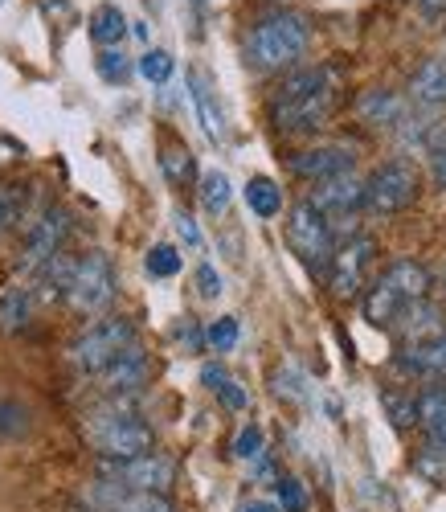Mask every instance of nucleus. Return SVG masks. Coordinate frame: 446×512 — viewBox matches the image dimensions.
Here are the masks:
<instances>
[{
    "instance_id": "f257e3e1",
    "label": "nucleus",
    "mask_w": 446,
    "mask_h": 512,
    "mask_svg": "<svg viewBox=\"0 0 446 512\" xmlns=\"http://www.w3.org/2000/svg\"><path fill=\"white\" fill-rule=\"evenodd\" d=\"M332 103H336V74L328 66H307L295 70L279 87L271 103V119L279 132H311V127H320L332 115Z\"/></svg>"
},
{
    "instance_id": "f03ea898",
    "label": "nucleus",
    "mask_w": 446,
    "mask_h": 512,
    "mask_svg": "<svg viewBox=\"0 0 446 512\" xmlns=\"http://www.w3.org/2000/svg\"><path fill=\"white\" fill-rule=\"evenodd\" d=\"M430 291V271L414 259H397L365 295V320L377 324V328H393L397 316L406 312L410 304L426 300Z\"/></svg>"
},
{
    "instance_id": "7ed1b4c3",
    "label": "nucleus",
    "mask_w": 446,
    "mask_h": 512,
    "mask_svg": "<svg viewBox=\"0 0 446 512\" xmlns=\"http://www.w3.org/2000/svg\"><path fill=\"white\" fill-rule=\"evenodd\" d=\"M311 41V25L299 13H275L250 29L246 37V58L258 70H283L291 66Z\"/></svg>"
},
{
    "instance_id": "20e7f679",
    "label": "nucleus",
    "mask_w": 446,
    "mask_h": 512,
    "mask_svg": "<svg viewBox=\"0 0 446 512\" xmlns=\"http://www.w3.org/2000/svg\"><path fill=\"white\" fill-rule=\"evenodd\" d=\"M86 439H91V447L111 459V463H123V459H140L156 447V431L136 418L131 410L123 406H111V410H95L91 422H86Z\"/></svg>"
},
{
    "instance_id": "39448f33",
    "label": "nucleus",
    "mask_w": 446,
    "mask_h": 512,
    "mask_svg": "<svg viewBox=\"0 0 446 512\" xmlns=\"http://www.w3.org/2000/svg\"><path fill=\"white\" fill-rule=\"evenodd\" d=\"M66 304L78 312V316H99L115 304L119 295V283H115V263L107 259L103 250H91L74 259L70 267V279H66Z\"/></svg>"
},
{
    "instance_id": "423d86ee",
    "label": "nucleus",
    "mask_w": 446,
    "mask_h": 512,
    "mask_svg": "<svg viewBox=\"0 0 446 512\" xmlns=\"http://www.w3.org/2000/svg\"><path fill=\"white\" fill-rule=\"evenodd\" d=\"M136 345V324H131L127 316H107V320H95L91 328H86L74 349H70V361L86 373V377H99L123 349Z\"/></svg>"
},
{
    "instance_id": "0eeeda50",
    "label": "nucleus",
    "mask_w": 446,
    "mask_h": 512,
    "mask_svg": "<svg viewBox=\"0 0 446 512\" xmlns=\"http://www.w3.org/2000/svg\"><path fill=\"white\" fill-rule=\"evenodd\" d=\"M418 197V173L406 160H389L377 173L365 181V209L377 213V218H389V213H401L406 205H414Z\"/></svg>"
},
{
    "instance_id": "6e6552de",
    "label": "nucleus",
    "mask_w": 446,
    "mask_h": 512,
    "mask_svg": "<svg viewBox=\"0 0 446 512\" xmlns=\"http://www.w3.org/2000/svg\"><path fill=\"white\" fill-rule=\"evenodd\" d=\"M287 242L291 250L299 254V259L311 267V271H320L324 263H332V226L320 209H311L307 201H299L291 209V218H287Z\"/></svg>"
},
{
    "instance_id": "1a4fd4ad",
    "label": "nucleus",
    "mask_w": 446,
    "mask_h": 512,
    "mask_svg": "<svg viewBox=\"0 0 446 512\" xmlns=\"http://www.w3.org/2000/svg\"><path fill=\"white\" fill-rule=\"evenodd\" d=\"M373 259H377V238H369V234H352V238L332 254V279H328V283H332L336 300H352V295L365 287Z\"/></svg>"
},
{
    "instance_id": "9d476101",
    "label": "nucleus",
    "mask_w": 446,
    "mask_h": 512,
    "mask_svg": "<svg viewBox=\"0 0 446 512\" xmlns=\"http://www.w3.org/2000/svg\"><path fill=\"white\" fill-rule=\"evenodd\" d=\"M70 234V218L62 209H46L41 218L29 226V238H25V250H21V271L29 275H41L58 254H62V242Z\"/></svg>"
},
{
    "instance_id": "9b49d317",
    "label": "nucleus",
    "mask_w": 446,
    "mask_h": 512,
    "mask_svg": "<svg viewBox=\"0 0 446 512\" xmlns=\"http://www.w3.org/2000/svg\"><path fill=\"white\" fill-rule=\"evenodd\" d=\"M103 472L115 480V484H123V488H136V492H168L172 488V480H176V463L168 459V455H160V451H148V455H140V459H123V463H111L107 459V467Z\"/></svg>"
},
{
    "instance_id": "f8f14e48",
    "label": "nucleus",
    "mask_w": 446,
    "mask_h": 512,
    "mask_svg": "<svg viewBox=\"0 0 446 512\" xmlns=\"http://www.w3.org/2000/svg\"><path fill=\"white\" fill-rule=\"evenodd\" d=\"M307 205L320 209L324 218H328V226L348 222L352 213L365 205V181L352 177V173H340V177H332V181H316V189H311Z\"/></svg>"
},
{
    "instance_id": "ddd939ff",
    "label": "nucleus",
    "mask_w": 446,
    "mask_h": 512,
    "mask_svg": "<svg viewBox=\"0 0 446 512\" xmlns=\"http://www.w3.org/2000/svg\"><path fill=\"white\" fill-rule=\"evenodd\" d=\"M148 373H152L148 353H144L140 345H131V349H123V353L99 373V381H103V390H107L111 398H127V394H136V390L148 386Z\"/></svg>"
},
{
    "instance_id": "4468645a",
    "label": "nucleus",
    "mask_w": 446,
    "mask_h": 512,
    "mask_svg": "<svg viewBox=\"0 0 446 512\" xmlns=\"http://www.w3.org/2000/svg\"><path fill=\"white\" fill-rule=\"evenodd\" d=\"M91 500L103 512H176L168 504V496H160V492H136V488H123L115 480H99L91 488Z\"/></svg>"
},
{
    "instance_id": "2eb2a0df",
    "label": "nucleus",
    "mask_w": 446,
    "mask_h": 512,
    "mask_svg": "<svg viewBox=\"0 0 446 512\" xmlns=\"http://www.w3.org/2000/svg\"><path fill=\"white\" fill-rule=\"evenodd\" d=\"M348 168H352V148L348 144H324V148H311V152L291 160V173L311 177V181H332V177L348 173Z\"/></svg>"
},
{
    "instance_id": "dca6fc26",
    "label": "nucleus",
    "mask_w": 446,
    "mask_h": 512,
    "mask_svg": "<svg viewBox=\"0 0 446 512\" xmlns=\"http://www.w3.org/2000/svg\"><path fill=\"white\" fill-rule=\"evenodd\" d=\"M189 99H193V111H197V119H201V127H205V136H209V144H226V115H221V107H217V99H213V87L205 82V74H189Z\"/></svg>"
},
{
    "instance_id": "f3484780",
    "label": "nucleus",
    "mask_w": 446,
    "mask_h": 512,
    "mask_svg": "<svg viewBox=\"0 0 446 512\" xmlns=\"http://www.w3.org/2000/svg\"><path fill=\"white\" fill-rule=\"evenodd\" d=\"M401 369L414 377H446V332L401 349Z\"/></svg>"
},
{
    "instance_id": "a211bd4d",
    "label": "nucleus",
    "mask_w": 446,
    "mask_h": 512,
    "mask_svg": "<svg viewBox=\"0 0 446 512\" xmlns=\"http://www.w3.org/2000/svg\"><path fill=\"white\" fill-rule=\"evenodd\" d=\"M410 99L418 107H442L446 103V58H426L410 78Z\"/></svg>"
},
{
    "instance_id": "6ab92c4d",
    "label": "nucleus",
    "mask_w": 446,
    "mask_h": 512,
    "mask_svg": "<svg viewBox=\"0 0 446 512\" xmlns=\"http://www.w3.org/2000/svg\"><path fill=\"white\" fill-rule=\"evenodd\" d=\"M401 336L410 340V345H418V340H430V336H438V332H446V324H442V312L434 308V304H426V300H418V304H410L406 312L397 316V324H393Z\"/></svg>"
},
{
    "instance_id": "aec40b11",
    "label": "nucleus",
    "mask_w": 446,
    "mask_h": 512,
    "mask_svg": "<svg viewBox=\"0 0 446 512\" xmlns=\"http://www.w3.org/2000/svg\"><path fill=\"white\" fill-rule=\"evenodd\" d=\"M356 111H361L369 123H377V127H401V123L410 119L406 115V99L393 95V91H369V95H361Z\"/></svg>"
},
{
    "instance_id": "412c9836",
    "label": "nucleus",
    "mask_w": 446,
    "mask_h": 512,
    "mask_svg": "<svg viewBox=\"0 0 446 512\" xmlns=\"http://www.w3.org/2000/svg\"><path fill=\"white\" fill-rule=\"evenodd\" d=\"M160 173L168 177V185H189L193 181L197 164H193V156H189V148L181 140H168L160 148Z\"/></svg>"
},
{
    "instance_id": "4be33fe9",
    "label": "nucleus",
    "mask_w": 446,
    "mask_h": 512,
    "mask_svg": "<svg viewBox=\"0 0 446 512\" xmlns=\"http://www.w3.org/2000/svg\"><path fill=\"white\" fill-rule=\"evenodd\" d=\"M33 312V295L25 287H13L0 295V332H21Z\"/></svg>"
},
{
    "instance_id": "5701e85b",
    "label": "nucleus",
    "mask_w": 446,
    "mask_h": 512,
    "mask_svg": "<svg viewBox=\"0 0 446 512\" xmlns=\"http://www.w3.org/2000/svg\"><path fill=\"white\" fill-rule=\"evenodd\" d=\"M91 37L99 41V46H115V41H123V37H127V17H123V9L99 5V9L91 13Z\"/></svg>"
},
{
    "instance_id": "b1692460",
    "label": "nucleus",
    "mask_w": 446,
    "mask_h": 512,
    "mask_svg": "<svg viewBox=\"0 0 446 512\" xmlns=\"http://www.w3.org/2000/svg\"><path fill=\"white\" fill-rule=\"evenodd\" d=\"M246 201H250V209L258 213V218H275V213L283 209V193L271 177H254L246 185Z\"/></svg>"
},
{
    "instance_id": "393cba45",
    "label": "nucleus",
    "mask_w": 446,
    "mask_h": 512,
    "mask_svg": "<svg viewBox=\"0 0 446 512\" xmlns=\"http://www.w3.org/2000/svg\"><path fill=\"white\" fill-rule=\"evenodd\" d=\"M25 201H29L25 185H13V181L0 185V234H9V230L21 226V218H25Z\"/></svg>"
},
{
    "instance_id": "a878e982",
    "label": "nucleus",
    "mask_w": 446,
    "mask_h": 512,
    "mask_svg": "<svg viewBox=\"0 0 446 512\" xmlns=\"http://www.w3.org/2000/svg\"><path fill=\"white\" fill-rule=\"evenodd\" d=\"M230 201H234L230 177L226 173H205V181H201V205L213 213V218H221V213L230 209Z\"/></svg>"
},
{
    "instance_id": "bb28decb",
    "label": "nucleus",
    "mask_w": 446,
    "mask_h": 512,
    "mask_svg": "<svg viewBox=\"0 0 446 512\" xmlns=\"http://www.w3.org/2000/svg\"><path fill=\"white\" fill-rule=\"evenodd\" d=\"M144 263H148V275H156V279L181 275V254H176V246H168V242H156Z\"/></svg>"
},
{
    "instance_id": "cd10ccee",
    "label": "nucleus",
    "mask_w": 446,
    "mask_h": 512,
    "mask_svg": "<svg viewBox=\"0 0 446 512\" xmlns=\"http://www.w3.org/2000/svg\"><path fill=\"white\" fill-rule=\"evenodd\" d=\"M238 336H242L238 316H221V320L205 332V340H209V349H213V353H230V349L238 345Z\"/></svg>"
},
{
    "instance_id": "c85d7f7f",
    "label": "nucleus",
    "mask_w": 446,
    "mask_h": 512,
    "mask_svg": "<svg viewBox=\"0 0 446 512\" xmlns=\"http://www.w3.org/2000/svg\"><path fill=\"white\" fill-rule=\"evenodd\" d=\"M418 472L434 484H446V447L442 443H430L422 455H418Z\"/></svg>"
},
{
    "instance_id": "c756f323",
    "label": "nucleus",
    "mask_w": 446,
    "mask_h": 512,
    "mask_svg": "<svg viewBox=\"0 0 446 512\" xmlns=\"http://www.w3.org/2000/svg\"><path fill=\"white\" fill-rule=\"evenodd\" d=\"M140 74H144L148 82H156V87H160V82H168V78H172V54H168V50H148V54L140 58Z\"/></svg>"
},
{
    "instance_id": "7c9ffc66",
    "label": "nucleus",
    "mask_w": 446,
    "mask_h": 512,
    "mask_svg": "<svg viewBox=\"0 0 446 512\" xmlns=\"http://www.w3.org/2000/svg\"><path fill=\"white\" fill-rule=\"evenodd\" d=\"M99 74H103L107 82H127V78H131V62H127L119 50H103V54H99Z\"/></svg>"
},
{
    "instance_id": "2f4dec72",
    "label": "nucleus",
    "mask_w": 446,
    "mask_h": 512,
    "mask_svg": "<svg viewBox=\"0 0 446 512\" xmlns=\"http://www.w3.org/2000/svg\"><path fill=\"white\" fill-rule=\"evenodd\" d=\"M29 431V414L17 402H0V435H21Z\"/></svg>"
},
{
    "instance_id": "473e14b6",
    "label": "nucleus",
    "mask_w": 446,
    "mask_h": 512,
    "mask_svg": "<svg viewBox=\"0 0 446 512\" xmlns=\"http://www.w3.org/2000/svg\"><path fill=\"white\" fill-rule=\"evenodd\" d=\"M385 410L393 414V426H414L418 422V402H410V398H397V394H385Z\"/></svg>"
},
{
    "instance_id": "72a5a7b5",
    "label": "nucleus",
    "mask_w": 446,
    "mask_h": 512,
    "mask_svg": "<svg viewBox=\"0 0 446 512\" xmlns=\"http://www.w3.org/2000/svg\"><path fill=\"white\" fill-rule=\"evenodd\" d=\"M279 500H283L287 512H303L307 508V492H303L299 480H279Z\"/></svg>"
},
{
    "instance_id": "f704fd0d",
    "label": "nucleus",
    "mask_w": 446,
    "mask_h": 512,
    "mask_svg": "<svg viewBox=\"0 0 446 512\" xmlns=\"http://www.w3.org/2000/svg\"><path fill=\"white\" fill-rule=\"evenodd\" d=\"M234 451L242 459H258L262 455V431H258V426H246V431L238 435V443H234Z\"/></svg>"
},
{
    "instance_id": "c9c22d12",
    "label": "nucleus",
    "mask_w": 446,
    "mask_h": 512,
    "mask_svg": "<svg viewBox=\"0 0 446 512\" xmlns=\"http://www.w3.org/2000/svg\"><path fill=\"white\" fill-rule=\"evenodd\" d=\"M197 291L205 295V300H217V295H221V275H217L209 263L197 267Z\"/></svg>"
},
{
    "instance_id": "e433bc0d",
    "label": "nucleus",
    "mask_w": 446,
    "mask_h": 512,
    "mask_svg": "<svg viewBox=\"0 0 446 512\" xmlns=\"http://www.w3.org/2000/svg\"><path fill=\"white\" fill-rule=\"evenodd\" d=\"M172 222H176V230H181V238H185L193 250H201V230H197V222L189 218L185 209H172Z\"/></svg>"
},
{
    "instance_id": "4c0bfd02",
    "label": "nucleus",
    "mask_w": 446,
    "mask_h": 512,
    "mask_svg": "<svg viewBox=\"0 0 446 512\" xmlns=\"http://www.w3.org/2000/svg\"><path fill=\"white\" fill-rule=\"evenodd\" d=\"M217 398H221V402H226L230 410H246V390L238 386V381H234V377H226V386H221V390H217Z\"/></svg>"
},
{
    "instance_id": "58836bf2",
    "label": "nucleus",
    "mask_w": 446,
    "mask_h": 512,
    "mask_svg": "<svg viewBox=\"0 0 446 512\" xmlns=\"http://www.w3.org/2000/svg\"><path fill=\"white\" fill-rule=\"evenodd\" d=\"M430 177H434L438 189H446V144L438 152H430Z\"/></svg>"
},
{
    "instance_id": "ea45409f",
    "label": "nucleus",
    "mask_w": 446,
    "mask_h": 512,
    "mask_svg": "<svg viewBox=\"0 0 446 512\" xmlns=\"http://www.w3.org/2000/svg\"><path fill=\"white\" fill-rule=\"evenodd\" d=\"M226 377H230V373L221 369V365H205V369H201V381H205L209 390H221V386H226Z\"/></svg>"
},
{
    "instance_id": "a19ab883",
    "label": "nucleus",
    "mask_w": 446,
    "mask_h": 512,
    "mask_svg": "<svg viewBox=\"0 0 446 512\" xmlns=\"http://www.w3.org/2000/svg\"><path fill=\"white\" fill-rule=\"evenodd\" d=\"M201 340H205V332H201L197 324H185V328H181V345H185V353H197V349H201Z\"/></svg>"
},
{
    "instance_id": "79ce46f5",
    "label": "nucleus",
    "mask_w": 446,
    "mask_h": 512,
    "mask_svg": "<svg viewBox=\"0 0 446 512\" xmlns=\"http://www.w3.org/2000/svg\"><path fill=\"white\" fill-rule=\"evenodd\" d=\"M418 9H422V17H430V21H438V17L446 13V0H418Z\"/></svg>"
},
{
    "instance_id": "37998d69",
    "label": "nucleus",
    "mask_w": 446,
    "mask_h": 512,
    "mask_svg": "<svg viewBox=\"0 0 446 512\" xmlns=\"http://www.w3.org/2000/svg\"><path fill=\"white\" fill-rule=\"evenodd\" d=\"M238 512H279L275 504H266V500H250V504H242Z\"/></svg>"
},
{
    "instance_id": "c03bdc74",
    "label": "nucleus",
    "mask_w": 446,
    "mask_h": 512,
    "mask_svg": "<svg viewBox=\"0 0 446 512\" xmlns=\"http://www.w3.org/2000/svg\"><path fill=\"white\" fill-rule=\"evenodd\" d=\"M442 287H446V275H442Z\"/></svg>"
}]
</instances>
